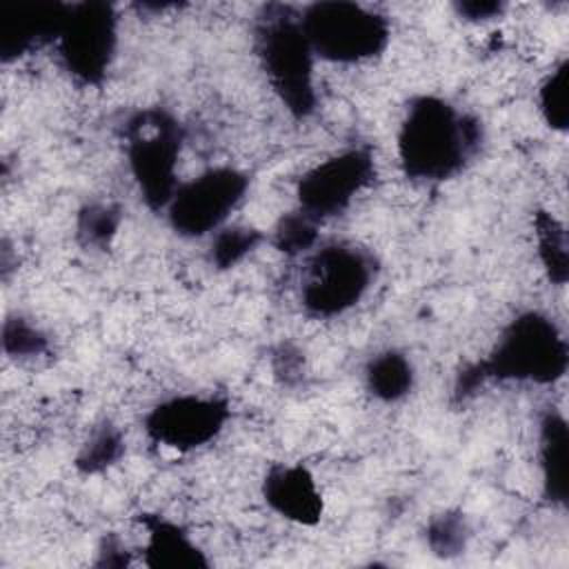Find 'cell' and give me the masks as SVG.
Wrapping results in <instances>:
<instances>
[{"mask_svg":"<svg viewBox=\"0 0 569 569\" xmlns=\"http://www.w3.org/2000/svg\"><path fill=\"white\" fill-rule=\"evenodd\" d=\"M480 124L447 100L418 96L398 131V158L411 180L440 182L456 176L480 147Z\"/></svg>","mask_w":569,"mask_h":569,"instance_id":"6da1fadb","label":"cell"},{"mask_svg":"<svg viewBox=\"0 0 569 569\" xmlns=\"http://www.w3.org/2000/svg\"><path fill=\"white\" fill-rule=\"evenodd\" d=\"M567 360L569 349L558 325L540 311H525L507 325L485 360L458 376L456 396L467 398L487 380L553 385L565 376Z\"/></svg>","mask_w":569,"mask_h":569,"instance_id":"7a4b0ae2","label":"cell"},{"mask_svg":"<svg viewBox=\"0 0 569 569\" xmlns=\"http://www.w3.org/2000/svg\"><path fill=\"white\" fill-rule=\"evenodd\" d=\"M256 51L271 89L287 111L293 118L313 113V51L302 31L300 16L291 7H264L256 27Z\"/></svg>","mask_w":569,"mask_h":569,"instance_id":"3957f363","label":"cell"},{"mask_svg":"<svg viewBox=\"0 0 569 569\" xmlns=\"http://www.w3.org/2000/svg\"><path fill=\"white\" fill-rule=\"evenodd\" d=\"M124 140L129 169L142 200L153 211L167 209L180 184L176 180L184 140L180 122L169 111L149 107L127 120Z\"/></svg>","mask_w":569,"mask_h":569,"instance_id":"277c9868","label":"cell"},{"mask_svg":"<svg viewBox=\"0 0 569 569\" xmlns=\"http://www.w3.org/2000/svg\"><path fill=\"white\" fill-rule=\"evenodd\" d=\"M300 24L313 56L329 62H362L389 42L387 18L356 2H313L302 9Z\"/></svg>","mask_w":569,"mask_h":569,"instance_id":"5b68a950","label":"cell"},{"mask_svg":"<svg viewBox=\"0 0 569 569\" xmlns=\"http://www.w3.org/2000/svg\"><path fill=\"white\" fill-rule=\"evenodd\" d=\"M373 258L353 244L333 242L318 249L305 267L300 302L316 318H333L362 300L373 282Z\"/></svg>","mask_w":569,"mask_h":569,"instance_id":"8992f818","label":"cell"},{"mask_svg":"<svg viewBox=\"0 0 569 569\" xmlns=\"http://www.w3.org/2000/svg\"><path fill=\"white\" fill-rule=\"evenodd\" d=\"M118 42V18L107 2H76L56 40L64 69L82 84H100Z\"/></svg>","mask_w":569,"mask_h":569,"instance_id":"52a82bcc","label":"cell"},{"mask_svg":"<svg viewBox=\"0 0 569 569\" xmlns=\"http://www.w3.org/2000/svg\"><path fill=\"white\" fill-rule=\"evenodd\" d=\"M247 187L249 178L233 167H213L178 184L167 207L173 231L184 238H202L218 231L244 198Z\"/></svg>","mask_w":569,"mask_h":569,"instance_id":"ba28073f","label":"cell"},{"mask_svg":"<svg viewBox=\"0 0 569 569\" xmlns=\"http://www.w3.org/2000/svg\"><path fill=\"white\" fill-rule=\"evenodd\" d=\"M373 180V156L367 149H347L311 167L298 180V209L313 220L342 213Z\"/></svg>","mask_w":569,"mask_h":569,"instance_id":"9c48e42d","label":"cell"},{"mask_svg":"<svg viewBox=\"0 0 569 569\" xmlns=\"http://www.w3.org/2000/svg\"><path fill=\"white\" fill-rule=\"evenodd\" d=\"M229 420V405L218 396H173L144 418L147 436L169 449L191 451L211 442Z\"/></svg>","mask_w":569,"mask_h":569,"instance_id":"30bf717a","label":"cell"},{"mask_svg":"<svg viewBox=\"0 0 569 569\" xmlns=\"http://www.w3.org/2000/svg\"><path fill=\"white\" fill-rule=\"evenodd\" d=\"M264 502L282 518L298 525H316L322 518V493L302 465H273L262 482Z\"/></svg>","mask_w":569,"mask_h":569,"instance_id":"8fae6325","label":"cell"},{"mask_svg":"<svg viewBox=\"0 0 569 569\" xmlns=\"http://www.w3.org/2000/svg\"><path fill=\"white\" fill-rule=\"evenodd\" d=\"M69 4L18 7L0 16V58L11 62L47 42H56Z\"/></svg>","mask_w":569,"mask_h":569,"instance_id":"7c38bea8","label":"cell"},{"mask_svg":"<svg viewBox=\"0 0 569 569\" xmlns=\"http://www.w3.org/2000/svg\"><path fill=\"white\" fill-rule=\"evenodd\" d=\"M142 525L147 527V547H144V565L153 569H200L207 567L209 560L198 549V545L189 538V533L162 518V516H142Z\"/></svg>","mask_w":569,"mask_h":569,"instance_id":"4fadbf2b","label":"cell"},{"mask_svg":"<svg viewBox=\"0 0 569 569\" xmlns=\"http://www.w3.org/2000/svg\"><path fill=\"white\" fill-rule=\"evenodd\" d=\"M567 422L560 413L549 411L540 422V471L545 498L558 505L567 502L569 462H567Z\"/></svg>","mask_w":569,"mask_h":569,"instance_id":"5bb4252c","label":"cell"},{"mask_svg":"<svg viewBox=\"0 0 569 569\" xmlns=\"http://www.w3.org/2000/svg\"><path fill=\"white\" fill-rule=\"evenodd\" d=\"M367 389L382 402L405 398L413 387V367L400 351H382L373 356L365 369Z\"/></svg>","mask_w":569,"mask_h":569,"instance_id":"9a60e30c","label":"cell"},{"mask_svg":"<svg viewBox=\"0 0 569 569\" xmlns=\"http://www.w3.org/2000/svg\"><path fill=\"white\" fill-rule=\"evenodd\" d=\"M536 236H538V253L549 280H553L556 284H565L569 273V267H567L569 251H567V233L562 224L553 216L540 211L536 216Z\"/></svg>","mask_w":569,"mask_h":569,"instance_id":"2e32d148","label":"cell"},{"mask_svg":"<svg viewBox=\"0 0 569 569\" xmlns=\"http://www.w3.org/2000/svg\"><path fill=\"white\" fill-rule=\"evenodd\" d=\"M569 62L562 60L540 84L538 102L545 122L551 129L565 131L569 124Z\"/></svg>","mask_w":569,"mask_h":569,"instance_id":"e0dca14e","label":"cell"},{"mask_svg":"<svg viewBox=\"0 0 569 569\" xmlns=\"http://www.w3.org/2000/svg\"><path fill=\"white\" fill-rule=\"evenodd\" d=\"M122 451H124V442L120 431L111 425H102L91 433L87 445L80 449L76 458V467L82 473H100L107 467H111L122 456Z\"/></svg>","mask_w":569,"mask_h":569,"instance_id":"ac0fdd59","label":"cell"},{"mask_svg":"<svg viewBox=\"0 0 569 569\" xmlns=\"http://www.w3.org/2000/svg\"><path fill=\"white\" fill-rule=\"evenodd\" d=\"M260 240H262V233L253 227L236 224V227L220 229L213 236L209 258L218 269H229L238 264L247 253H251L260 244Z\"/></svg>","mask_w":569,"mask_h":569,"instance_id":"d6986e66","label":"cell"},{"mask_svg":"<svg viewBox=\"0 0 569 569\" xmlns=\"http://www.w3.org/2000/svg\"><path fill=\"white\" fill-rule=\"evenodd\" d=\"M316 240H318V220H313L300 209L284 213L273 231L276 247L287 256H298L311 249Z\"/></svg>","mask_w":569,"mask_h":569,"instance_id":"ffe728a7","label":"cell"},{"mask_svg":"<svg viewBox=\"0 0 569 569\" xmlns=\"http://www.w3.org/2000/svg\"><path fill=\"white\" fill-rule=\"evenodd\" d=\"M120 213L111 204H89L78 216V238L87 247L104 249L116 236Z\"/></svg>","mask_w":569,"mask_h":569,"instance_id":"44dd1931","label":"cell"},{"mask_svg":"<svg viewBox=\"0 0 569 569\" xmlns=\"http://www.w3.org/2000/svg\"><path fill=\"white\" fill-rule=\"evenodd\" d=\"M467 540V527L462 516L458 513H442L436 520H431L427 529V542L433 553L438 556H453L465 549Z\"/></svg>","mask_w":569,"mask_h":569,"instance_id":"7402d4cb","label":"cell"},{"mask_svg":"<svg viewBox=\"0 0 569 569\" xmlns=\"http://www.w3.org/2000/svg\"><path fill=\"white\" fill-rule=\"evenodd\" d=\"M2 345L9 356H40L47 349V338L24 318H9L2 327Z\"/></svg>","mask_w":569,"mask_h":569,"instance_id":"603a6c76","label":"cell"},{"mask_svg":"<svg viewBox=\"0 0 569 569\" xmlns=\"http://www.w3.org/2000/svg\"><path fill=\"white\" fill-rule=\"evenodd\" d=\"M502 9L505 4L496 0H462L456 4V11L467 20H489L500 16Z\"/></svg>","mask_w":569,"mask_h":569,"instance_id":"cb8c5ba5","label":"cell"}]
</instances>
